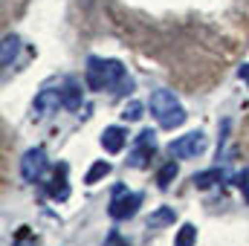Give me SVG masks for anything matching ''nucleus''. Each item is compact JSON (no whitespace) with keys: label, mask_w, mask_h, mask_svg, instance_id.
<instances>
[{"label":"nucleus","mask_w":249,"mask_h":246,"mask_svg":"<svg viewBox=\"0 0 249 246\" xmlns=\"http://www.w3.org/2000/svg\"><path fill=\"white\" fill-rule=\"evenodd\" d=\"M18 53H20L18 35H6V38H3V50H0V64H3V67H12L15 58H18Z\"/></svg>","instance_id":"nucleus-13"},{"label":"nucleus","mask_w":249,"mask_h":246,"mask_svg":"<svg viewBox=\"0 0 249 246\" xmlns=\"http://www.w3.org/2000/svg\"><path fill=\"white\" fill-rule=\"evenodd\" d=\"M110 174V162H105V159H99V162H93V168L87 171V177H84V183L87 185H96L102 177H107Z\"/></svg>","instance_id":"nucleus-15"},{"label":"nucleus","mask_w":249,"mask_h":246,"mask_svg":"<svg viewBox=\"0 0 249 246\" xmlns=\"http://www.w3.org/2000/svg\"><path fill=\"white\" fill-rule=\"evenodd\" d=\"M151 116L165 130H174V127H180L188 119L186 107L177 102V96L171 90H154L151 93Z\"/></svg>","instance_id":"nucleus-2"},{"label":"nucleus","mask_w":249,"mask_h":246,"mask_svg":"<svg viewBox=\"0 0 249 246\" xmlns=\"http://www.w3.org/2000/svg\"><path fill=\"white\" fill-rule=\"evenodd\" d=\"M61 96H64V107H67V110H78L81 102H84V87H81V81H75V78H64Z\"/></svg>","instance_id":"nucleus-10"},{"label":"nucleus","mask_w":249,"mask_h":246,"mask_svg":"<svg viewBox=\"0 0 249 246\" xmlns=\"http://www.w3.org/2000/svg\"><path fill=\"white\" fill-rule=\"evenodd\" d=\"M47 165H50L47 151L44 148H29L20 159V177L26 183H41V177L47 174Z\"/></svg>","instance_id":"nucleus-6"},{"label":"nucleus","mask_w":249,"mask_h":246,"mask_svg":"<svg viewBox=\"0 0 249 246\" xmlns=\"http://www.w3.org/2000/svg\"><path fill=\"white\" fill-rule=\"evenodd\" d=\"M241 78H247V81H249V64H247V67H241Z\"/></svg>","instance_id":"nucleus-19"},{"label":"nucleus","mask_w":249,"mask_h":246,"mask_svg":"<svg viewBox=\"0 0 249 246\" xmlns=\"http://www.w3.org/2000/svg\"><path fill=\"white\" fill-rule=\"evenodd\" d=\"M168 151H171V157H177V159H197V157L206 151V133H203V130H191L186 136L174 139V142L168 145Z\"/></svg>","instance_id":"nucleus-5"},{"label":"nucleus","mask_w":249,"mask_h":246,"mask_svg":"<svg viewBox=\"0 0 249 246\" xmlns=\"http://www.w3.org/2000/svg\"><path fill=\"white\" fill-rule=\"evenodd\" d=\"M197 244V226L194 223H183L177 238H174V246H194Z\"/></svg>","instance_id":"nucleus-14"},{"label":"nucleus","mask_w":249,"mask_h":246,"mask_svg":"<svg viewBox=\"0 0 249 246\" xmlns=\"http://www.w3.org/2000/svg\"><path fill=\"white\" fill-rule=\"evenodd\" d=\"M84 81H87L90 90H113L116 96L130 93V87H133L122 61H116V58H96V55L87 61Z\"/></svg>","instance_id":"nucleus-1"},{"label":"nucleus","mask_w":249,"mask_h":246,"mask_svg":"<svg viewBox=\"0 0 249 246\" xmlns=\"http://www.w3.org/2000/svg\"><path fill=\"white\" fill-rule=\"evenodd\" d=\"M124 145H127V130H124V127H119V124L105 127V133H102V148H105L107 154H119Z\"/></svg>","instance_id":"nucleus-8"},{"label":"nucleus","mask_w":249,"mask_h":246,"mask_svg":"<svg viewBox=\"0 0 249 246\" xmlns=\"http://www.w3.org/2000/svg\"><path fill=\"white\" fill-rule=\"evenodd\" d=\"M223 180H226V171L223 168H209V171H200V174L191 177V183L197 185V188H212V185L223 183Z\"/></svg>","instance_id":"nucleus-11"},{"label":"nucleus","mask_w":249,"mask_h":246,"mask_svg":"<svg viewBox=\"0 0 249 246\" xmlns=\"http://www.w3.org/2000/svg\"><path fill=\"white\" fill-rule=\"evenodd\" d=\"M12 246H38V238L29 235V226H20V232H18V238H15Z\"/></svg>","instance_id":"nucleus-18"},{"label":"nucleus","mask_w":249,"mask_h":246,"mask_svg":"<svg viewBox=\"0 0 249 246\" xmlns=\"http://www.w3.org/2000/svg\"><path fill=\"white\" fill-rule=\"evenodd\" d=\"M177 220V211L171 206H160L151 217H148V229H162V226H171Z\"/></svg>","instance_id":"nucleus-12"},{"label":"nucleus","mask_w":249,"mask_h":246,"mask_svg":"<svg viewBox=\"0 0 249 246\" xmlns=\"http://www.w3.org/2000/svg\"><path fill=\"white\" fill-rule=\"evenodd\" d=\"M177 171H180V168H177V162H165V165L160 168V174H157V185H160V188H168V185L174 183Z\"/></svg>","instance_id":"nucleus-16"},{"label":"nucleus","mask_w":249,"mask_h":246,"mask_svg":"<svg viewBox=\"0 0 249 246\" xmlns=\"http://www.w3.org/2000/svg\"><path fill=\"white\" fill-rule=\"evenodd\" d=\"M139 206H142V194L139 191H127L124 185H116L107 211H110L113 220H127V217H133L139 211Z\"/></svg>","instance_id":"nucleus-3"},{"label":"nucleus","mask_w":249,"mask_h":246,"mask_svg":"<svg viewBox=\"0 0 249 246\" xmlns=\"http://www.w3.org/2000/svg\"><path fill=\"white\" fill-rule=\"evenodd\" d=\"M47 194H50L53 200H58V203H64V200L70 197V185H67V165H58V168L53 171V177H50V183H47Z\"/></svg>","instance_id":"nucleus-9"},{"label":"nucleus","mask_w":249,"mask_h":246,"mask_svg":"<svg viewBox=\"0 0 249 246\" xmlns=\"http://www.w3.org/2000/svg\"><path fill=\"white\" fill-rule=\"evenodd\" d=\"M154 154H157V133H154V130H142V133L136 136V148H133L130 157H127V165H130V168H148Z\"/></svg>","instance_id":"nucleus-7"},{"label":"nucleus","mask_w":249,"mask_h":246,"mask_svg":"<svg viewBox=\"0 0 249 246\" xmlns=\"http://www.w3.org/2000/svg\"><path fill=\"white\" fill-rule=\"evenodd\" d=\"M58 107H64V96L61 87H44L35 102H32V122H44L53 113H58Z\"/></svg>","instance_id":"nucleus-4"},{"label":"nucleus","mask_w":249,"mask_h":246,"mask_svg":"<svg viewBox=\"0 0 249 246\" xmlns=\"http://www.w3.org/2000/svg\"><path fill=\"white\" fill-rule=\"evenodd\" d=\"M122 119H124V122H139V119H142V105H139V102H130V105H124Z\"/></svg>","instance_id":"nucleus-17"}]
</instances>
